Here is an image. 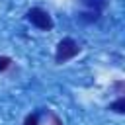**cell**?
Returning a JSON list of instances; mask_svg holds the SVG:
<instances>
[{
  "label": "cell",
  "mask_w": 125,
  "mask_h": 125,
  "mask_svg": "<svg viewBox=\"0 0 125 125\" xmlns=\"http://www.w3.org/2000/svg\"><path fill=\"white\" fill-rule=\"evenodd\" d=\"M80 53V45L72 39V37H64L57 43V49H55V62L57 64H62L70 59H74L76 55Z\"/></svg>",
  "instance_id": "1"
},
{
  "label": "cell",
  "mask_w": 125,
  "mask_h": 125,
  "mask_svg": "<svg viewBox=\"0 0 125 125\" xmlns=\"http://www.w3.org/2000/svg\"><path fill=\"white\" fill-rule=\"evenodd\" d=\"M25 18H27V21H29L31 25H35V27L41 29V31H51V29H53V18H51V14H49L47 10H43V8H31V10H27Z\"/></svg>",
  "instance_id": "2"
},
{
  "label": "cell",
  "mask_w": 125,
  "mask_h": 125,
  "mask_svg": "<svg viewBox=\"0 0 125 125\" xmlns=\"http://www.w3.org/2000/svg\"><path fill=\"white\" fill-rule=\"evenodd\" d=\"M80 2H82L88 10H92V12H98V14H100V12L107 6V2H109V0H80Z\"/></svg>",
  "instance_id": "3"
},
{
  "label": "cell",
  "mask_w": 125,
  "mask_h": 125,
  "mask_svg": "<svg viewBox=\"0 0 125 125\" xmlns=\"http://www.w3.org/2000/svg\"><path fill=\"white\" fill-rule=\"evenodd\" d=\"M76 18H78V21H84V23H94V21H98V20H100V14L90 10V12H80Z\"/></svg>",
  "instance_id": "4"
},
{
  "label": "cell",
  "mask_w": 125,
  "mask_h": 125,
  "mask_svg": "<svg viewBox=\"0 0 125 125\" xmlns=\"http://www.w3.org/2000/svg\"><path fill=\"white\" fill-rule=\"evenodd\" d=\"M109 109H111V111H115V113H125V98H123V96H119L115 102H111V104H109Z\"/></svg>",
  "instance_id": "5"
},
{
  "label": "cell",
  "mask_w": 125,
  "mask_h": 125,
  "mask_svg": "<svg viewBox=\"0 0 125 125\" xmlns=\"http://www.w3.org/2000/svg\"><path fill=\"white\" fill-rule=\"evenodd\" d=\"M12 66V59L10 57H0V72H6Z\"/></svg>",
  "instance_id": "6"
},
{
  "label": "cell",
  "mask_w": 125,
  "mask_h": 125,
  "mask_svg": "<svg viewBox=\"0 0 125 125\" xmlns=\"http://www.w3.org/2000/svg\"><path fill=\"white\" fill-rule=\"evenodd\" d=\"M23 125H39V115L37 113H29L23 121Z\"/></svg>",
  "instance_id": "7"
}]
</instances>
